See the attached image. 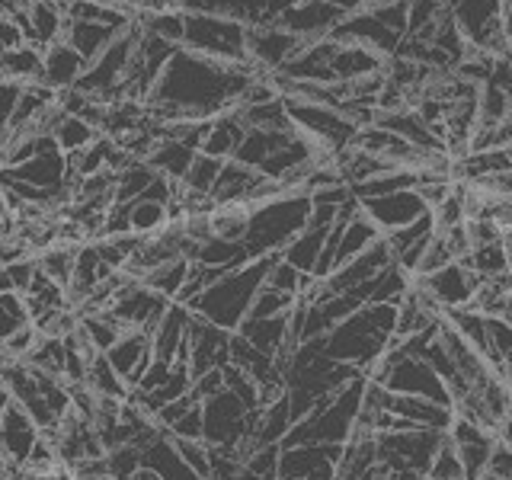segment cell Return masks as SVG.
Instances as JSON below:
<instances>
[{
    "mask_svg": "<svg viewBox=\"0 0 512 480\" xmlns=\"http://www.w3.org/2000/svg\"><path fill=\"white\" fill-rule=\"evenodd\" d=\"M29 368H39L45 375L64 378V362H68V349H64V340H55V336H42L36 343V349L23 359Z\"/></svg>",
    "mask_w": 512,
    "mask_h": 480,
    "instance_id": "f35d334b",
    "label": "cell"
},
{
    "mask_svg": "<svg viewBox=\"0 0 512 480\" xmlns=\"http://www.w3.org/2000/svg\"><path fill=\"white\" fill-rule=\"evenodd\" d=\"M285 112L301 135H308L311 141L324 144V148L333 154L352 148V141H356V135L362 132L346 112L333 109V106H320V103H308V100H285Z\"/></svg>",
    "mask_w": 512,
    "mask_h": 480,
    "instance_id": "ba28073f",
    "label": "cell"
},
{
    "mask_svg": "<svg viewBox=\"0 0 512 480\" xmlns=\"http://www.w3.org/2000/svg\"><path fill=\"white\" fill-rule=\"evenodd\" d=\"M26 324H32V320H29V314H26L23 295H16V292L0 295V343H4L10 333H16L20 327H26Z\"/></svg>",
    "mask_w": 512,
    "mask_h": 480,
    "instance_id": "f6af8a7d",
    "label": "cell"
},
{
    "mask_svg": "<svg viewBox=\"0 0 512 480\" xmlns=\"http://www.w3.org/2000/svg\"><path fill=\"white\" fill-rule=\"evenodd\" d=\"M308 218H311V196H304V192H282L279 199L256 205L244 237L247 260L282 256V250L308 228Z\"/></svg>",
    "mask_w": 512,
    "mask_h": 480,
    "instance_id": "3957f363",
    "label": "cell"
},
{
    "mask_svg": "<svg viewBox=\"0 0 512 480\" xmlns=\"http://www.w3.org/2000/svg\"><path fill=\"white\" fill-rule=\"evenodd\" d=\"M445 320L452 324L464 340H468L480 356L487 359V352H490V343H487V317L484 314H477L471 308H461V311H452V314H445Z\"/></svg>",
    "mask_w": 512,
    "mask_h": 480,
    "instance_id": "60d3db41",
    "label": "cell"
},
{
    "mask_svg": "<svg viewBox=\"0 0 512 480\" xmlns=\"http://www.w3.org/2000/svg\"><path fill=\"white\" fill-rule=\"evenodd\" d=\"M228 346H231L228 330L208 324V320L199 314L189 317V372H192V378H202L205 372H215V368L228 365L231 362Z\"/></svg>",
    "mask_w": 512,
    "mask_h": 480,
    "instance_id": "7c38bea8",
    "label": "cell"
},
{
    "mask_svg": "<svg viewBox=\"0 0 512 480\" xmlns=\"http://www.w3.org/2000/svg\"><path fill=\"white\" fill-rule=\"evenodd\" d=\"M109 359V365L125 378L128 391L138 388V381L148 372V365L154 362V352H151V336L141 333V330H128L122 340L112 346L109 352H103Z\"/></svg>",
    "mask_w": 512,
    "mask_h": 480,
    "instance_id": "e0dca14e",
    "label": "cell"
},
{
    "mask_svg": "<svg viewBox=\"0 0 512 480\" xmlns=\"http://www.w3.org/2000/svg\"><path fill=\"white\" fill-rule=\"evenodd\" d=\"M461 266H468L471 272H477L480 279L506 276V272H509V250H506L503 240H500V244L474 247V250L461 260Z\"/></svg>",
    "mask_w": 512,
    "mask_h": 480,
    "instance_id": "d590c367",
    "label": "cell"
},
{
    "mask_svg": "<svg viewBox=\"0 0 512 480\" xmlns=\"http://www.w3.org/2000/svg\"><path fill=\"white\" fill-rule=\"evenodd\" d=\"M4 272H7L10 292L26 295L32 276H36V256H29V260H20V263H10V266H4Z\"/></svg>",
    "mask_w": 512,
    "mask_h": 480,
    "instance_id": "db71d44e",
    "label": "cell"
},
{
    "mask_svg": "<svg viewBox=\"0 0 512 480\" xmlns=\"http://www.w3.org/2000/svg\"><path fill=\"white\" fill-rule=\"evenodd\" d=\"M173 445L189 468L196 471L202 480H208V474H212V448H208L205 442H192V439H173Z\"/></svg>",
    "mask_w": 512,
    "mask_h": 480,
    "instance_id": "7dc6e473",
    "label": "cell"
},
{
    "mask_svg": "<svg viewBox=\"0 0 512 480\" xmlns=\"http://www.w3.org/2000/svg\"><path fill=\"white\" fill-rule=\"evenodd\" d=\"M397 324L394 304H365L356 314H349L343 324H336L324 336V352L336 362L359 368L362 375L372 372V365L391 349Z\"/></svg>",
    "mask_w": 512,
    "mask_h": 480,
    "instance_id": "6da1fadb",
    "label": "cell"
},
{
    "mask_svg": "<svg viewBox=\"0 0 512 480\" xmlns=\"http://www.w3.org/2000/svg\"><path fill=\"white\" fill-rule=\"evenodd\" d=\"M196 154H199L196 144L176 141V138H160V144L154 148V154L148 157V164H151L157 173H164L167 180L183 183V176H186V170H189L192 160H196Z\"/></svg>",
    "mask_w": 512,
    "mask_h": 480,
    "instance_id": "83f0119b",
    "label": "cell"
},
{
    "mask_svg": "<svg viewBox=\"0 0 512 480\" xmlns=\"http://www.w3.org/2000/svg\"><path fill=\"white\" fill-rule=\"evenodd\" d=\"M436 231V221H432V212H426L423 218H416L413 224H407V228H397V231H391V234H384V244H388V250H391V256H394V263L404 256L416 240L420 237H426V234H432Z\"/></svg>",
    "mask_w": 512,
    "mask_h": 480,
    "instance_id": "7bdbcfd3",
    "label": "cell"
},
{
    "mask_svg": "<svg viewBox=\"0 0 512 480\" xmlns=\"http://www.w3.org/2000/svg\"><path fill=\"white\" fill-rule=\"evenodd\" d=\"M484 480H512V448L500 439H496V445H493Z\"/></svg>",
    "mask_w": 512,
    "mask_h": 480,
    "instance_id": "f5cc1de1",
    "label": "cell"
},
{
    "mask_svg": "<svg viewBox=\"0 0 512 480\" xmlns=\"http://www.w3.org/2000/svg\"><path fill=\"white\" fill-rule=\"evenodd\" d=\"M10 292V282H7V272H4V266H0V295H7Z\"/></svg>",
    "mask_w": 512,
    "mask_h": 480,
    "instance_id": "6125c7cd",
    "label": "cell"
},
{
    "mask_svg": "<svg viewBox=\"0 0 512 480\" xmlns=\"http://www.w3.org/2000/svg\"><path fill=\"white\" fill-rule=\"evenodd\" d=\"M55 144H58V151L68 157V154H77V151H87L90 144H96L103 138V132L100 128H93L90 122H84V119H77V116H64L58 119V125H55Z\"/></svg>",
    "mask_w": 512,
    "mask_h": 480,
    "instance_id": "1f68e13d",
    "label": "cell"
},
{
    "mask_svg": "<svg viewBox=\"0 0 512 480\" xmlns=\"http://www.w3.org/2000/svg\"><path fill=\"white\" fill-rule=\"evenodd\" d=\"M20 45H26V32H23L20 23H16L13 16L4 10V13H0V55L13 52V48H20Z\"/></svg>",
    "mask_w": 512,
    "mask_h": 480,
    "instance_id": "6f0895ef",
    "label": "cell"
},
{
    "mask_svg": "<svg viewBox=\"0 0 512 480\" xmlns=\"http://www.w3.org/2000/svg\"><path fill=\"white\" fill-rule=\"evenodd\" d=\"M448 432L436 429H400V432H375L378 464L384 480H426L432 458L442 448Z\"/></svg>",
    "mask_w": 512,
    "mask_h": 480,
    "instance_id": "5b68a950",
    "label": "cell"
},
{
    "mask_svg": "<svg viewBox=\"0 0 512 480\" xmlns=\"http://www.w3.org/2000/svg\"><path fill=\"white\" fill-rule=\"evenodd\" d=\"M180 48H189V52L215 61H250L247 26L212 13H186V36Z\"/></svg>",
    "mask_w": 512,
    "mask_h": 480,
    "instance_id": "52a82bcc",
    "label": "cell"
},
{
    "mask_svg": "<svg viewBox=\"0 0 512 480\" xmlns=\"http://www.w3.org/2000/svg\"><path fill=\"white\" fill-rule=\"evenodd\" d=\"M36 442H39V426L20 404H10L0 413V464H4L7 480L20 464H26Z\"/></svg>",
    "mask_w": 512,
    "mask_h": 480,
    "instance_id": "4fadbf2b",
    "label": "cell"
},
{
    "mask_svg": "<svg viewBox=\"0 0 512 480\" xmlns=\"http://www.w3.org/2000/svg\"><path fill=\"white\" fill-rule=\"evenodd\" d=\"M308 45L295 32L282 29L279 23H256L247 26V55L263 74H279L301 48Z\"/></svg>",
    "mask_w": 512,
    "mask_h": 480,
    "instance_id": "30bf717a",
    "label": "cell"
},
{
    "mask_svg": "<svg viewBox=\"0 0 512 480\" xmlns=\"http://www.w3.org/2000/svg\"><path fill=\"white\" fill-rule=\"evenodd\" d=\"M365 378L381 384V388L391 394L426 397V400H436V404L452 407V397H448L442 378L432 372V365L420 356H413V352H407L404 346H394L384 352Z\"/></svg>",
    "mask_w": 512,
    "mask_h": 480,
    "instance_id": "8992f818",
    "label": "cell"
},
{
    "mask_svg": "<svg viewBox=\"0 0 512 480\" xmlns=\"http://www.w3.org/2000/svg\"><path fill=\"white\" fill-rule=\"evenodd\" d=\"M64 32H68V13H64L61 0H32L26 42L45 52L48 45L64 42Z\"/></svg>",
    "mask_w": 512,
    "mask_h": 480,
    "instance_id": "44dd1931",
    "label": "cell"
},
{
    "mask_svg": "<svg viewBox=\"0 0 512 480\" xmlns=\"http://www.w3.org/2000/svg\"><path fill=\"white\" fill-rule=\"evenodd\" d=\"M189 308H183V304H170L164 320L157 324V330L151 333V352L154 359L173 365L176 352L183 349V343L189 340Z\"/></svg>",
    "mask_w": 512,
    "mask_h": 480,
    "instance_id": "603a6c76",
    "label": "cell"
},
{
    "mask_svg": "<svg viewBox=\"0 0 512 480\" xmlns=\"http://www.w3.org/2000/svg\"><path fill=\"white\" fill-rule=\"evenodd\" d=\"M221 391H224V372H221V368H215V372H205L202 378H192L189 397L196 400V404H205L208 397H215Z\"/></svg>",
    "mask_w": 512,
    "mask_h": 480,
    "instance_id": "11a10c76",
    "label": "cell"
},
{
    "mask_svg": "<svg viewBox=\"0 0 512 480\" xmlns=\"http://www.w3.org/2000/svg\"><path fill=\"white\" fill-rule=\"evenodd\" d=\"M141 464L151 468L160 480H202L189 464L176 452L173 439L167 436V429H160L151 442L141 445Z\"/></svg>",
    "mask_w": 512,
    "mask_h": 480,
    "instance_id": "d6986e66",
    "label": "cell"
},
{
    "mask_svg": "<svg viewBox=\"0 0 512 480\" xmlns=\"http://www.w3.org/2000/svg\"><path fill=\"white\" fill-rule=\"evenodd\" d=\"M327 234H330V228L327 224H311L308 221V228H304L292 244H288L285 250H282V260L285 263H292L298 272H314V266H317V260H320V253H324V244H327Z\"/></svg>",
    "mask_w": 512,
    "mask_h": 480,
    "instance_id": "f1b7e54d",
    "label": "cell"
},
{
    "mask_svg": "<svg viewBox=\"0 0 512 480\" xmlns=\"http://www.w3.org/2000/svg\"><path fill=\"white\" fill-rule=\"evenodd\" d=\"M128 29V26H125ZM125 29H116V26H100V23H74L68 20V32H64V42H68L74 52L84 58L87 64L100 58L106 48L116 42Z\"/></svg>",
    "mask_w": 512,
    "mask_h": 480,
    "instance_id": "484cf974",
    "label": "cell"
},
{
    "mask_svg": "<svg viewBox=\"0 0 512 480\" xmlns=\"http://www.w3.org/2000/svg\"><path fill=\"white\" fill-rule=\"evenodd\" d=\"M20 84H10V80H0V154H4L7 141H10V116L13 106L20 100Z\"/></svg>",
    "mask_w": 512,
    "mask_h": 480,
    "instance_id": "f907efd6",
    "label": "cell"
},
{
    "mask_svg": "<svg viewBox=\"0 0 512 480\" xmlns=\"http://www.w3.org/2000/svg\"><path fill=\"white\" fill-rule=\"evenodd\" d=\"M84 71H87V61L80 58L68 42H55V45L45 48V58H42V84L52 87L55 93L71 90Z\"/></svg>",
    "mask_w": 512,
    "mask_h": 480,
    "instance_id": "ffe728a7",
    "label": "cell"
},
{
    "mask_svg": "<svg viewBox=\"0 0 512 480\" xmlns=\"http://www.w3.org/2000/svg\"><path fill=\"white\" fill-rule=\"evenodd\" d=\"M349 189L359 202L394 196V192L416 189V170H388V173H378V176H372V180H365L359 186H349Z\"/></svg>",
    "mask_w": 512,
    "mask_h": 480,
    "instance_id": "836d02e7",
    "label": "cell"
},
{
    "mask_svg": "<svg viewBox=\"0 0 512 480\" xmlns=\"http://www.w3.org/2000/svg\"><path fill=\"white\" fill-rule=\"evenodd\" d=\"M141 468V448L138 445H122L116 452H106V471L112 480L132 477Z\"/></svg>",
    "mask_w": 512,
    "mask_h": 480,
    "instance_id": "c3c4849f",
    "label": "cell"
},
{
    "mask_svg": "<svg viewBox=\"0 0 512 480\" xmlns=\"http://www.w3.org/2000/svg\"><path fill=\"white\" fill-rule=\"evenodd\" d=\"M480 282H484V279H480L477 272H471L468 266H461V263H448L445 269L432 272V276L413 279V285L420 288L423 295H429L432 301L439 304L442 314L468 308V304L474 301V295H477Z\"/></svg>",
    "mask_w": 512,
    "mask_h": 480,
    "instance_id": "9c48e42d",
    "label": "cell"
},
{
    "mask_svg": "<svg viewBox=\"0 0 512 480\" xmlns=\"http://www.w3.org/2000/svg\"><path fill=\"white\" fill-rule=\"evenodd\" d=\"M42 58H45L42 48L29 42L13 48V52L0 55V80H10V84H20V87L42 84Z\"/></svg>",
    "mask_w": 512,
    "mask_h": 480,
    "instance_id": "4316f807",
    "label": "cell"
},
{
    "mask_svg": "<svg viewBox=\"0 0 512 480\" xmlns=\"http://www.w3.org/2000/svg\"><path fill=\"white\" fill-rule=\"evenodd\" d=\"M340 458H343V445H292V448H282L279 452V480H336Z\"/></svg>",
    "mask_w": 512,
    "mask_h": 480,
    "instance_id": "8fae6325",
    "label": "cell"
},
{
    "mask_svg": "<svg viewBox=\"0 0 512 480\" xmlns=\"http://www.w3.org/2000/svg\"><path fill=\"white\" fill-rule=\"evenodd\" d=\"M157 170L151 164H144V160H132L122 173H116V199L112 202H135L144 189L154 183Z\"/></svg>",
    "mask_w": 512,
    "mask_h": 480,
    "instance_id": "ab89813d",
    "label": "cell"
},
{
    "mask_svg": "<svg viewBox=\"0 0 512 480\" xmlns=\"http://www.w3.org/2000/svg\"><path fill=\"white\" fill-rule=\"evenodd\" d=\"M128 205V231L138 237H154L170 224V208L160 202H148V199H135L125 202Z\"/></svg>",
    "mask_w": 512,
    "mask_h": 480,
    "instance_id": "d6a6232c",
    "label": "cell"
},
{
    "mask_svg": "<svg viewBox=\"0 0 512 480\" xmlns=\"http://www.w3.org/2000/svg\"><path fill=\"white\" fill-rule=\"evenodd\" d=\"M234 333H240L250 346H256L266 356L279 359L285 346H288V314L282 317H263V320H253L247 317Z\"/></svg>",
    "mask_w": 512,
    "mask_h": 480,
    "instance_id": "d4e9b609",
    "label": "cell"
},
{
    "mask_svg": "<svg viewBox=\"0 0 512 480\" xmlns=\"http://www.w3.org/2000/svg\"><path fill=\"white\" fill-rule=\"evenodd\" d=\"M442 240H445V247H448V253H452V260H455V263H461L464 256H468V253L474 250L471 234H468V228H464V224H455L452 231H445Z\"/></svg>",
    "mask_w": 512,
    "mask_h": 480,
    "instance_id": "680465c9",
    "label": "cell"
},
{
    "mask_svg": "<svg viewBox=\"0 0 512 480\" xmlns=\"http://www.w3.org/2000/svg\"><path fill=\"white\" fill-rule=\"evenodd\" d=\"M0 13H4V0H0Z\"/></svg>",
    "mask_w": 512,
    "mask_h": 480,
    "instance_id": "03108f58",
    "label": "cell"
},
{
    "mask_svg": "<svg viewBox=\"0 0 512 480\" xmlns=\"http://www.w3.org/2000/svg\"><path fill=\"white\" fill-rule=\"evenodd\" d=\"M362 212L365 218L375 224V228L384 234H391L397 228H407L416 218H423L429 208L420 199L416 189H404V192H394V196H381V199H365L362 202Z\"/></svg>",
    "mask_w": 512,
    "mask_h": 480,
    "instance_id": "9a60e30c",
    "label": "cell"
},
{
    "mask_svg": "<svg viewBox=\"0 0 512 480\" xmlns=\"http://www.w3.org/2000/svg\"><path fill=\"white\" fill-rule=\"evenodd\" d=\"M448 439H452L455 452L464 464V477L468 480H480L487 471V461L493 455V445H496V432L477 426L471 420H461L455 416L452 429H448Z\"/></svg>",
    "mask_w": 512,
    "mask_h": 480,
    "instance_id": "2e32d148",
    "label": "cell"
},
{
    "mask_svg": "<svg viewBox=\"0 0 512 480\" xmlns=\"http://www.w3.org/2000/svg\"><path fill=\"white\" fill-rule=\"evenodd\" d=\"M80 330H84V336H87L90 346L96 352H109L128 333L112 314H87V317H80Z\"/></svg>",
    "mask_w": 512,
    "mask_h": 480,
    "instance_id": "74e56055",
    "label": "cell"
},
{
    "mask_svg": "<svg viewBox=\"0 0 512 480\" xmlns=\"http://www.w3.org/2000/svg\"><path fill=\"white\" fill-rule=\"evenodd\" d=\"M276 260L279 256H263V260H250L247 266L221 276L215 285H208L205 292L189 304V311L205 317L208 324L234 333L247 320L253 298L260 295V288L266 285V276Z\"/></svg>",
    "mask_w": 512,
    "mask_h": 480,
    "instance_id": "7a4b0ae2",
    "label": "cell"
},
{
    "mask_svg": "<svg viewBox=\"0 0 512 480\" xmlns=\"http://www.w3.org/2000/svg\"><path fill=\"white\" fill-rule=\"evenodd\" d=\"M250 215H253V208L247 202L215 205V212H212V237L231 240V244H244L247 228H250Z\"/></svg>",
    "mask_w": 512,
    "mask_h": 480,
    "instance_id": "4dcf8cb0",
    "label": "cell"
},
{
    "mask_svg": "<svg viewBox=\"0 0 512 480\" xmlns=\"http://www.w3.org/2000/svg\"><path fill=\"white\" fill-rule=\"evenodd\" d=\"M36 263L48 279L68 292L71 276H74V263H77V247L74 244H52L36 256Z\"/></svg>",
    "mask_w": 512,
    "mask_h": 480,
    "instance_id": "e575fe53",
    "label": "cell"
},
{
    "mask_svg": "<svg viewBox=\"0 0 512 480\" xmlns=\"http://www.w3.org/2000/svg\"><path fill=\"white\" fill-rule=\"evenodd\" d=\"M343 16L346 13L336 7L333 0H298V4L288 7L276 23L288 32H295L304 42H317L330 36V32L343 23Z\"/></svg>",
    "mask_w": 512,
    "mask_h": 480,
    "instance_id": "5bb4252c",
    "label": "cell"
},
{
    "mask_svg": "<svg viewBox=\"0 0 512 480\" xmlns=\"http://www.w3.org/2000/svg\"><path fill=\"white\" fill-rule=\"evenodd\" d=\"M336 7H340L343 13H359V10H368L375 4V0H333Z\"/></svg>",
    "mask_w": 512,
    "mask_h": 480,
    "instance_id": "94428289",
    "label": "cell"
},
{
    "mask_svg": "<svg viewBox=\"0 0 512 480\" xmlns=\"http://www.w3.org/2000/svg\"><path fill=\"white\" fill-rule=\"evenodd\" d=\"M426 480H468V477H464V464H461L455 445L448 436H445L442 448L436 452V458H432V468H429Z\"/></svg>",
    "mask_w": 512,
    "mask_h": 480,
    "instance_id": "bcb514c9",
    "label": "cell"
},
{
    "mask_svg": "<svg viewBox=\"0 0 512 480\" xmlns=\"http://www.w3.org/2000/svg\"><path fill=\"white\" fill-rule=\"evenodd\" d=\"M170 439H192V442H202V404H192L180 420H176L167 429Z\"/></svg>",
    "mask_w": 512,
    "mask_h": 480,
    "instance_id": "816d5d0a",
    "label": "cell"
},
{
    "mask_svg": "<svg viewBox=\"0 0 512 480\" xmlns=\"http://www.w3.org/2000/svg\"><path fill=\"white\" fill-rule=\"evenodd\" d=\"M170 378V365L167 362H160V359H154L151 365H148V372H144V378L138 381V391H157L160 384H164Z\"/></svg>",
    "mask_w": 512,
    "mask_h": 480,
    "instance_id": "91938a15",
    "label": "cell"
},
{
    "mask_svg": "<svg viewBox=\"0 0 512 480\" xmlns=\"http://www.w3.org/2000/svg\"><path fill=\"white\" fill-rule=\"evenodd\" d=\"M221 167H224V160L208 157V154H196V160H192L186 176H183V189L208 192V196H212V189H215L218 176H221Z\"/></svg>",
    "mask_w": 512,
    "mask_h": 480,
    "instance_id": "b9f144b4",
    "label": "cell"
},
{
    "mask_svg": "<svg viewBox=\"0 0 512 480\" xmlns=\"http://www.w3.org/2000/svg\"><path fill=\"white\" fill-rule=\"evenodd\" d=\"M260 183H263L260 170L237 164V160L231 157V160H224L221 176H218V183L212 189V199H215V205H228V202H247L250 205L253 192H256V186H260Z\"/></svg>",
    "mask_w": 512,
    "mask_h": 480,
    "instance_id": "cb8c5ba5",
    "label": "cell"
},
{
    "mask_svg": "<svg viewBox=\"0 0 512 480\" xmlns=\"http://www.w3.org/2000/svg\"><path fill=\"white\" fill-rule=\"evenodd\" d=\"M464 228H468L471 244H474V247L500 244V240H503V231L496 228V224H493L490 218H471V221H464Z\"/></svg>",
    "mask_w": 512,
    "mask_h": 480,
    "instance_id": "9f6ffc18",
    "label": "cell"
},
{
    "mask_svg": "<svg viewBox=\"0 0 512 480\" xmlns=\"http://www.w3.org/2000/svg\"><path fill=\"white\" fill-rule=\"evenodd\" d=\"M247 135V125L240 119V112L231 109L224 112V116L212 119L205 125V135H202V144H199V154H208V157H218V160H231L240 148V141Z\"/></svg>",
    "mask_w": 512,
    "mask_h": 480,
    "instance_id": "7402d4cb",
    "label": "cell"
},
{
    "mask_svg": "<svg viewBox=\"0 0 512 480\" xmlns=\"http://www.w3.org/2000/svg\"><path fill=\"white\" fill-rule=\"evenodd\" d=\"M448 263H455V260H452V253H448V247H445L442 234H432L429 247H426V253H423V260H420V266H416V272H413V279H420V276H432V272L445 269Z\"/></svg>",
    "mask_w": 512,
    "mask_h": 480,
    "instance_id": "681fc988",
    "label": "cell"
},
{
    "mask_svg": "<svg viewBox=\"0 0 512 480\" xmlns=\"http://www.w3.org/2000/svg\"><path fill=\"white\" fill-rule=\"evenodd\" d=\"M189 266H192V260H186V256H176V260H167V263H160V266L144 272L141 285H148L151 292H157L160 298L176 301V295H180V288H183V282L189 276Z\"/></svg>",
    "mask_w": 512,
    "mask_h": 480,
    "instance_id": "f546056e",
    "label": "cell"
},
{
    "mask_svg": "<svg viewBox=\"0 0 512 480\" xmlns=\"http://www.w3.org/2000/svg\"><path fill=\"white\" fill-rule=\"evenodd\" d=\"M7 199H4V189H0V218H7Z\"/></svg>",
    "mask_w": 512,
    "mask_h": 480,
    "instance_id": "be15d7a7",
    "label": "cell"
},
{
    "mask_svg": "<svg viewBox=\"0 0 512 480\" xmlns=\"http://www.w3.org/2000/svg\"><path fill=\"white\" fill-rule=\"evenodd\" d=\"M388 410L404 420L407 426L416 429H436V432H448L455 423V410L436 404V400H426V397H410V394H391L388 391Z\"/></svg>",
    "mask_w": 512,
    "mask_h": 480,
    "instance_id": "ac0fdd59",
    "label": "cell"
},
{
    "mask_svg": "<svg viewBox=\"0 0 512 480\" xmlns=\"http://www.w3.org/2000/svg\"><path fill=\"white\" fill-rule=\"evenodd\" d=\"M0 480H7V471H4V464H0Z\"/></svg>",
    "mask_w": 512,
    "mask_h": 480,
    "instance_id": "e7e4bbea",
    "label": "cell"
},
{
    "mask_svg": "<svg viewBox=\"0 0 512 480\" xmlns=\"http://www.w3.org/2000/svg\"><path fill=\"white\" fill-rule=\"evenodd\" d=\"M295 304H298V298L282 295V292H276V288L263 285V288H260V295L253 298V308H250V314H247V317H253V320H263V317H282V314H292Z\"/></svg>",
    "mask_w": 512,
    "mask_h": 480,
    "instance_id": "ee69618b",
    "label": "cell"
},
{
    "mask_svg": "<svg viewBox=\"0 0 512 480\" xmlns=\"http://www.w3.org/2000/svg\"><path fill=\"white\" fill-rule=\"evenodd\" d=\"M362 394H365V378L349 381L343 391L324 397L314 410L298 420L288 436L282 439V448L292 445H346L349 436L356 432L359 410H362Z\"/></svg>",
    "mask_w": 512,
    "mask_h": 480,
    "instance_id": "277c9868",
    "label": "cell"
},
{
    "mask_svg": "<svg viewBox=\"0 0 512 480\" xmlns=\"http://www.w3.org/2000/svg\"><path fill=\"white\" fill-rule=\"evenodd\" d=\"M87 388L96 394V397H119V400H125L128 397V384H125V378L116 372V368L109 365V359L106 356H96L90 365H87Z\"/></svg>",
    "mask_w": 512,
    "mask_h": 480,
    "instance_id": "8d00e7d4",
    "label": "cell"
}]
</instances>
